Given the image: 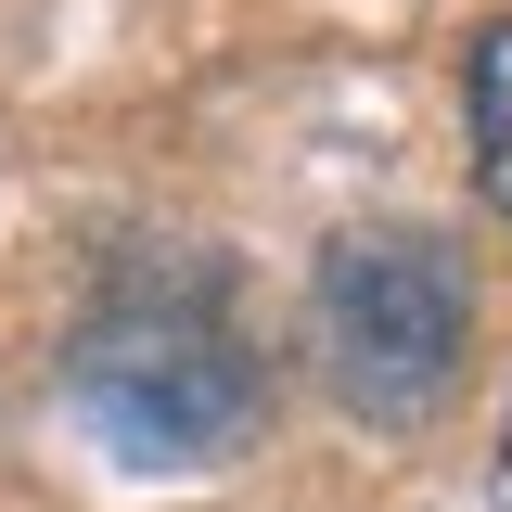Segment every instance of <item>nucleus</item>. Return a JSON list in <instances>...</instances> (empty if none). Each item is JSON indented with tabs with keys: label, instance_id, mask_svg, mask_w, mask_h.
Instances as JSON below:
<instances>
[{
	"label": "nucleus",
	"instance_id": "nucleus-3",
	"mask_svg": "<svg viewBox=\"0 0 512 512\" xmlns=\"http://www.w3.org/2000/svg\"><path fill=\"white\" fill-rule=\"evenodd\" d=\"M461 128H474V192L487 218H512V13H487L461 39Z\"/></svg>",
	"mask_w": 512,
	"mask_h": 512
},
{
	"label": "nucleus",
	"instance_id": "nucleus-1",
	"mask_svg": "<svg viewBox=\"0 0 512 512\" xmlns=\"http://www.w3.org/2000/svg\"><path fill=\"white\" fill-rule=\"evenodd\" d=\"M64 410L128 474H218L269 423V372H256L244 320L205 269H167V282L128 269L64 346Z\"/></svg>",
	"mask_w": 512,
	"mask_h": 512
},
{
	"label": "nucleus",
	"instance_id": "nucleus-2",
	"mask_svg": "<svg viewBox=\"0 0 512 512\" xmlns=\"http://www.w3.org/2000/svg\"><path fill=\"white\" fill-rule=\"evenodd\" d=\"M474 346V282L436 231H333L308 269V359L359 423H423Z\"/></svg>",
	"mask_w": 512,
	"mask_h": 512
}]
</instances>
